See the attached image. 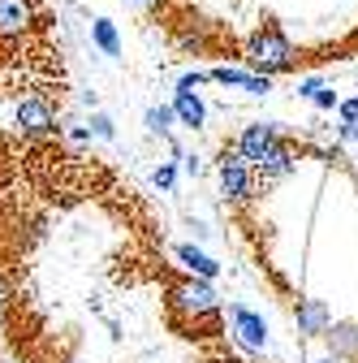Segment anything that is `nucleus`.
Listing matches in <instances>:
<instances>
[{"instance_id":"obj_12","label":"nucleus","mask_w":358,"mask_h":363,"mask_svg":"<svg viewBox=\"0 0 358 363\" xmlns=\"http://www.w3.org/2000/svg\"><path fill=\"white\" fill-rule=\"evenodd\" d=\"M177 259H182V264L195 272V277H207V281H212L216 272H220V264H216L212 255H203L199 247H190V242H182V247H177Z\"/></svg>"},{"instance_id":"obj_5","label":"nucleus","mask_w":358,"mask_h":363,"mask_svg":"<svg viewBox=\"0 0 358 363\" xmlns=\"http://www.w3.org/2000/svg\"><path fill=\"white\" fill-rule=\"evenodd\" d=\"M13 125L22 130V139H48V134H57V104L43 96V91H30V96L18 100L13 108Z\"/></svg>"},{"instance_id":"obj_13","label":"nucleus","mask_w":358,"mask_h":363,"mask_svg":"<svg viewBox=\"0 0 358 363\" xmlns=\"http://www.w3.org/2000/svg\"><path fill=\"white\" fill-rule=\"evenodd\" d=\"M91 35H96V43H100L108 57H121V39H117V26H112L108 18H96V22H91Z\"/></svg>"},{"instance_id":"obj_17","label":"nucleus","mask_w":358,"mask_h":363,"mask_svg":"<svg viewBox=\"0 0 358 363\" xmlns=\"http://www.w3.org/2000/svg\"><path fill=\"white\" fill-rule=\"evenodd\" d=\"M337 113H341V121H358V96H354V100H341Z\"/></svg>"},{"instance_id":"obj_8","label":"nucleus","mask_w":358,"mask_h":363,"mask_svg":"<svg viewBox=\"0 0 358 363\" xmlns=\"http://www.w3.org/2000/svg\"><path fill=\"white\" fill-rule=\"evenodd\" d=\"M294 315H298V333L302 337H324L333 329V307L324 298H311V294H298L294 298Z\"/></svg>"},{"instance_id":"obj_19","label":"nucleus","mask_w":358,"mask_h":363,"mask_svg":"<svg viewBox=\"0 0 358 363\" xmlns=\"http://www.w3.org/2000/svg\"><path fill=\"white\" fill-rule=\"evenodd\" d=\"M316 363H345V359H337V354H333V350H328V354H320V359H316Z\"/></svg>"},{"instance_id":"obj_20","label":"nucleus","mask_w":358,"mask_h":363,"mask_svg":"<svg viewBox=\"0 0 358 363\" xmlns=\"http://www.w3.org/2000/svg\"><path fill=\"white\" fill-rule=\"evenodd\" d=\"M354 147H358V143H354ZM354 160H358V152H354Z\"/></svg>"},{"instance_id":"obj_14","label":"nucleus","mask_w":358,"mask_h":363,"mask_svg":"<svg viewBox=\"0 0 358 363\" xmlns=\"http://www.w3.org/2000/svg\"><path fill=\"white\" fill-rule=\"evenodd\" d=\"M168 121H177L173 108H164V104H160V108H147V130H151V134H168Z\"/></svg>"},{"instance_id":"obj_6","label":"nucleus","mask_w":358,"mask_h":363,"mask_svg":"<svg viewBox=\"0 0 358 363\" xmlns=\"http://www.w3.org/2000/svg\"><path fill=\"white\" fill-rule=\"evenodd\" d=\"M233 143H238V152H242V156L259 169V164L272 160V152L285 143V134H281V125H277V121H250V125L238 134Z\"/></svg>"},{"instance_id":"obj_11","label":"nucleus","mask_w":358,"mask_h":363,"mask_svg":"<svg viewBox=\"0 0 358 363\" xmlns=\"http://www.w3.org/2000/svg\"><path fill=\"white\" fill-rule=\"evenodd\" d=\"M173 113H177V121H182L186 130H203V121H207V108H203V100H199V91H186V86H177Z\"/></svg>"},{"instance_id":"obj_4","label":"nucleus","mask_w":358,"mask_h":363,"mask_svg":"<svg viewBox=\"0 0 358 363\" xmlns=\"http://www.w3.org/2000/svg\"><path fill=\"white\" fill-rule=\"evenodd\" d=\"M39 26H48L43 0H0V52L26 43Z\"/></svg>"},{"instance_id":"obj_1","label":"nucleus","mask_w":358,"mask_h":363,"mask_svg":"<svg viewBox=\"0 0 358 363\" xmlns=\"http://www.w3.org/2000/svg\"><path fill=\"white\" fill-rule=\"evenodd\" d=\"M164 320L177 337H199V342H212L225 329V307H220V294L212 290L207 277H177L168 281L164 290Z\"/></svg>"},{"instance_id":"obj_18","label":"nucleus","mask_w":358,"mask_h":363,"mask_svg":"<svg viewBox=\"0 0 358 363\" xmlns=\"http://www.w3.org/2000/svg\"><path fill=\"white\" fill-rule=\"evenodd\" d=\"M96 134H104V139H112V121H108V117H96Z\"/></svg>"},{"instance_id":"obj_9","label":"nucleus","mask_w":358,"mask_h":363,"mask_svg":"<svg viewBox=\"0 0 358 363\" xmlns=\"http://www.w3.org/2000/svg\"><path fill=\"white\" fill-rule=\"evenodd\" d=\"M212 82L238 86V91H246V96H267V91H272V78H267V74L238 69V65H216V69H212Z\"/></svg>"},{"instance_id":"obj_15","label":"nucleus","mask_w":358,"mask_h":363,"mask_svg":"<svg viewBox=\"0 0 358 363\" xmlns=\"http://www.w3.org/2000/svg\"><path fill=\"white\" fill-rule=\"evenodd\" d=\"M311 104H316L320 113H337V108H341V96H337V91H333L328 82H324V86L316 91V96H311Z\"/></svg>"},{"instance_id":"obj_3","label":"nucleus","mask_w":358,"mask_h":363,"mask_svg":"<svg viewBox=\"0 0 358 363\" xmlns=\"http://www.w3.org/2000/svg\"><path fill=\"white\" fill-rule=\"evenodd\" d=\"M216 173H220V195H225V203H229L233 212H242V208L255 203V195H259V173H255V164L238 152V143H225V147H220Z\"/></svg>"},{"instance_id":"obj_7","label":"nucleus","mask_w":358,"mask_h":363,"mask_svg":"<svg viewBox=\"0 0 358 363\" xmlns=\"http://www.w3.org/2000/svg\"><path fill=\"white\" fill-rule=\"evenodd\" d=\"M225 325H229V333H233V342H238L242 350H250V354H263V350H267V325H263L259 311H250V307H242V303H229Z\"/></svg>"},{"instance_id":"obj_10","label":"nucleus","mask_w":358,"mask_h":363,"mask_svg":"<svg viewBox=\"0 0 358 363\" xmlns=\"http://www.w3.org/2000/svg\"><path fill=\"white\" fill-rule=\"evenodd\" d=\"M328 350L345 363H358V320H333V329L324 333Z\"/></svg>"},{"instance_id":"obj_16","label":"nucleus","mask_w":358,"mask_h":363,"mask_svg":"<svg viewBox=\"0 0 358 363\" xmlns=\"http://www.w3.org/2000/svg\"><path fill=\"white\" fill-rule=\"evenodd\" d=\"M173 182H177V169H173V164H160V169H156V186H160V191H173Z\"/></svg>"},{"instance_id":"obj_21","label":"nucleus","mask_w":358,"mask_h":363,"mask_svg":"<svg viewBox=\"0 0 358 363\" xmlns=\"http://www.w3.org/2000/svg\"><path fill=\"white\" fill-rule=\"evenodd\" d=\"M354 86H358V82H354Z\"/></svg>"},{"instance_id":"obj_2","label":"nucleus","mask_w":358,"mask_h":363,"mask_svg":"<svg viewBox=\"0 0 358 363\" xmlns=\"http://www.w3.org/2000/svg\"><path fill=\"white\" fill-rule=\"evenodd\" d=\"M246 69L267 74V78L298 69V48L289 43V35H285L277 22H259V26L246 35Z\"/></svg>"}]
</instances>
